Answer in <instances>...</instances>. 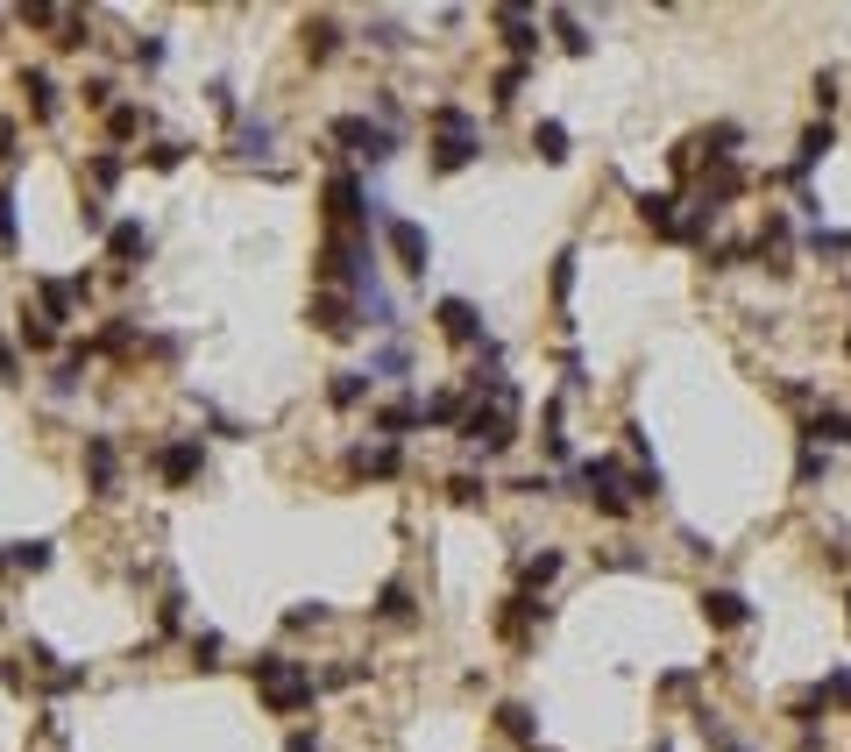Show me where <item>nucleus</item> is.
I'll list each match as a JSON object with an SVG mask.
<instances>
[{
	"label": "nucleus",
	"instance_id": "nucleus-13",
	"mask_svg": "<svg viewBox=\"0 0 851 752\" xmlns=\"http://www.w3.org/2000/svg\"><path fill=\"white\" fill-rule=\"evenodd\" d=\"M86 476H93V497H114V483H121V455H114L107 433L86 440Z\"/></svg>",
	"mask_w": 851,
	"mask_h": 752
},
{
	"label": "nucleus",
	"instance_id": "nucleus-38",
	"mask_svg": "<svg viewBox=\"0 0 851 752\" xmlns=\"http://www.w3.org/2000/svg\"><path fill=\"white\" fill-rule=\"evenodd\" d=\"M809 256H851V235H837V228H816V235H809Z\"/></svg>",
	"mask_w": 851,
	"mask_h": 752
},
{
	"label": "nucleus",
	"instance_id": "nucleus-51",
	"mask_svg": "<svg viewBox=\"0 0 851 752\" xmlns=\"http://www.w3.org/2000/svg\"><path fill=\"white\" fill-rule=\"evenodd\" d=\"M8 242H15V192L0 185V249H8Z\"/></svg>",
	"mask_w": 851,
	"mask_h": 752
},
{
	"label": "nucleus",
	"instance_id": "nucleus-14",
	"mask_svg": "<svg viewBox=\"0 0 851 752\" xmlns=\"http://www.w3.org/2000/svg\"><path fill=\"white\" fill-rule=\"evenodd\" d=\"M298 50H305V64H327V57L341 50V22H334V15H305Z\"/></svg>",
	"mask_w": 851,
	"mask_h": 752
},
{
	"label": "nucleus",
	"instance_id": "nucleus-25",
	"mask_svg": "<svg viewBox=\"0 0 851 752\" xmlns=\"http://www.w3.org/2000/svg\"><path fill=\"white\" fill-rule=\"evenodd\" d=\"M830 142H837V128H830V121H816V128L802 135V149H795V178H809V171L830 157Z\"/></svg>",
	"mask_w": 851,
	"mask_h": 752
},
{
	"label": "nucleus",
	"instance_id": "nucleus-56",
	"mask_svg": "<svg viewBox=\"0 0 851 752\" xmlns=\"http://www.w3.org/2000/svg\"><path fill=\"white\" fill-rule=\"evenodd\" d=\"M284 752H320V731H291V738H284Z\"/></svg>",
	"mask_w": 851,
	"mask_h": 752
},
{
	"label": "nucleus",
	"instance_id": "nucleus-39",
	"mask_svg": "<svg viewBox=\"0 0 851 752\" xmlns=\"http://www.w3.org/2000/svg\"><path fill=\"white\" fill-rule=\"evenodd\" d=\"M362 674H369L362 660H341V667H327V674H320V689H355Z\"/></svg>",
	"mask_w": 851,
	"mask_h": 752
},
{
	"label": "nucleus",
	"instance_id": "nucleus-27",
	"mask_svg": "<svg viewBox=\"0 0 851 752\" xmlns=\"http://www.w3.org/2000/svg\"><path fill=\"white\" fill-rule=\"evenodd\" d=\"M554 575H561V547H547V554H532V561L518 568V582H525L518 596H539V589H547Z\"/></svg>",
	"mask_w": 851,
	"mask_h": 752
},
{
	"label": "nucleus",
	"instance_id": "nucleus-22",
	"mask_svg": "<svg viewBox=\"0 0 851 752\" xmlns=\"http://www.w3.org/2000/svg\"><path fill=\"white\" fill-rule=\"evenodd\" d=\"M0 568L8 575H43L50 568V540H15L8 554H0Z\"/></svg>",
	"mask_w": 851,
	"mask_h": 752
},
{
	"label": "nucleus",
	"instance_id": "nucleus-42",
	"mask_svg": "<svg viewBox=\"0 0 851 752\" xmlns=\"http://www.w3.org/2000/svg\"><path fill=\"white\" fill-rule=\"evenodd\" d=\"M823 469H830V455H823V447H802V462H795V483L809 490V483H816Z\"/></svg>",
	"mask_w": 851,
	"mask_h": 752
},
{
	"label": "nucleus",
	"instance_id": "nucleus-26",
	"mask_svg": "<svg viewBox=\"0 0 851 752\" xmlns=\"http://www.w3.org/2000/svg\"><path fill=\"white\" fill-rule=\"evenodd\" d=\"M497 731L539 752V724H532V710H525V703H497Z\"/></svg>",
	"mask_w": 851,
	"mask_h": 752
},
{
	"label": "nucleus",
	"instance_id": "nucleus-28",
	"mask_svg": "<svg viewBox=\"0 0 851 752\" xmlns=\"http://www.w3.org/2000/svg\"><path fill=\"white\" fill-rule=\"evenodd\" d=\"M405 369H412V348H405V341H383V348L369 355V376H383V384H398Z\"/></svg>",
	"mask_w": 851,
	"mask_h": 752
},
{
	"label": "nucleus",
	"instance_id": "nucleus-8",
	"mask_svg": "<svg viewBox=\"0 0 851 752\" xmlns=\"http://www.w3.org/2000/svg\"><path fill=\"white\" fill-rule=\"evenodd\" d=\"M348 220H369V185L355 171L327 178V228H348Z\"/></svg>",
	"mask_w": 851,
	"mask_h": 752
},
{
	"label": "nucleus",
	"instance_id": "nucleus-20",
	"mask_svg": "<svg viewBox=\"0 0 851 752\" xmlns=\"http://www.w3.org/2000/svg\"><path fill=\"white\" fill-rule=\"evenodd\" d=\"M369 398V369H334V384H327V405L334 412H355Z\"/></svg>",
	"mask_w": 851,
	"mask_h": 752
},
{
	"label": "nucleus",
	"instance_id": "nucleus-36",
	"mask_svg": "<svg viewBox=\"0 0 851 752\" xmlns=\"http://www.w3.org/2000/svg\"><path fill=\"white\" fill-rule=\"evenodd\" d=\"M369 43H376V50H405L412 36H405V29H398L391 15H376V22H369Z\"/></svg>",
	"mask_w": 851,
	"mask_h": 752
},
{
	"label": "nucleus",
	"instance_id": "nucleus-29",
	"mask_svg": "<svg viewBox=\"0 0 851 752\" xmlns=\"http://www.w3.org/2000/svg\"><path fill=\"white\" fill-rule=\"evenodd\" d=\"M376 618H383V625H405V618H412V589H405V582H383V589H376Z\"/></svg>",
	"mask_w": 851,
	"mask_h": 752
},
{
	"label": "nucleus",
	"instance_id": "nucleus-57",
	"mask_svg": "<svg viewBox=\"0 0 851 752\" xmlns=\"http://www.w3.org/2000/svg\"><path fill=\"white\" fill-rule=\"evenodd\" d=\"M0 384H22V362H15V348H0Z\"/></svg>",
	"mask_w": 851,
	"mask_h": 752
},
{
	"label": "nucleus",
	"instance_id": "nucleus-37",
	"mask_svg": "<svg viewBox=\"0 0 851 752\" xmlns=\"http://www.w3.org/2000/svg\"><path fill=\"white\" fill-rule=\"evenodd\" d=\"M192 157V142H157V149H149V171H178Z\"/></svg>",
	"mask_w": 851,
	"mask_h": 752
},
{
	"label": "nucleus",
	"instance_id": "nucleus-52",
	"mask_svg": "<svg viewBox=\"0 0 851 752\" xmlns=\"http://www.w3.org/2000/svg\"><path fill=\"white\" fill-rule=\"evenodd\" d=\"M79 220H86V235H107V199H86Z\"/></svg>",
	"mask_w": 851,
	"mask_h": 752
},
{
	"label": "nucleus",
	"instance_id": "nucleus-44",
	"mask_svg": "<svg viewBox=\"0 0 851 752\" xmlns=\"http://www.w3.org/2000/svg\"><path fill=\"white\" fill-rule=\"evenodd\" d=\"M86 178H93L100 192H107V185H121V157H114V149H107V157H93V164H86Z\"/></svg>",
	"mask_w": 851,
	"mask_h": 752
},
{
	"label": "nucleus",
	"instance_id": "nucleus-2",
	"mask_svg": "<svg viewBox=\"0 0 851 752\" xmlns=\"http://www.w3.org/2000/svg\"><path fill=\"white\" fill-rule=\"evenodd\" d=\"M426 128H433V164H426L433 178H454V171H469L483 157V121L469 107H433Z\"/></svg>",
	"mask_w": 851,
	"mask_h": 752
},
{
	"label": "nucleus",
	"instance_id": "nucleus-18",
	"mask_svg": "<svg viewBox=\"0 0 851 752\" xmlns=\"http://www.w3.org/2000/svg\"><path fill=\"white\" fill-rule=\"evenodd\" d=\"M398 469H405L398 440H369V447H355V476H376V483H391Z\"/></svg>",
	"mask_w": 851,
	"mask_h": 752
},
{
	"label": "nucleus",
	"instance_id": "nucleus-19",
	"mask_svg": "<svg viewBox=\"0 0 851 752\" xmlns=\"http://www.w3.org/2000/svg\"><path fill=\"white\" fill-rule=\"evenodd\" d=\"M107 256L128 270V263H142L149 256V228H142V220H121V228H107Z\"/></svg>",
	"mask_w": 851,
	"mask_h": 752
},
{
	"label": "nucleus",
	"instance_id": "nucleus-49",
	"mask_svg": "<svg viewBox=\"0 0 851 752\" xmlns=\"http://www.w3.org/2000/svg\"><path fill=\"white\" fill-rule=\"evenodd\" d=\"M107 128H114V142H128V135L142 128V114H135V107H114V114H107Z\"/></svg>",
	"mask_w": 851,
	"mask_h": 752
},
{
	"label": "nucleus",
	"instance_id": "nucleus-6",
	"mask_svg": "<svg viewBox=\"0 0 851 752\" xmlns=\"http://www.w3.org/2000/svg\"><path fill=\"white\" fill-rule=\"evenodd\" d=\"M582 490H589V504H596L603 518H625V511H632V490H625V462H617V455H603V462H582Z\"/></svg>",
	"mask_w": 851,
	"mask_h": 752
},
{
	"label": "nucleus",
	"instance_id": "nucleus-40",
	"mask_svg": "<svg viewBox=\"0 0 851 752\" xmlns=\"http://www.w3.org/2000/svg\"><path fill=\"white\" fill-rule=\"evenodd\" d=\"M447 497H454V504H483V497H490V483H483V476H454V483H447Z\"/></svg>",
	"mask_w": 851,
	"mask_h": 752
},
{
	"label": "nucleus",
	"instance_id": "nucleus-59",
	"mask_svg": "<svg viewBox=\"0 0 851 752\" xmlns=\"http://www.w3.org/2000/svg\"><path fill=\"white\" fill-rule=\"evenodd\" d=\"M731 752H752V745H731Z\"/></svg>",
	"mask_w": 851,
	"mask_h": 752
},
{
	"label": "nucleus",
	"instance_id": "nucleus-53",
	"mask_svg": "<svg viewBox=\"0 0 851 752\" xmlns=\"http://www.w3.org/2000/svg\"><path fill=\"white\" fill-rule=\"evenodd\" d=\"M816 107H823V114L837 107V71H816Z\"/></svg>",
	"mask_w": 851,
	"mask_h": 752
},
{
	"label": "nucleus",
	"instance_id": "nucleus-1",
	"mask_svg": "<svg viewBox=\"0 0 851 752\" xmlns=\"http://www.w3.org/2000/svg\"><path fill=\"white\" fill-rule=\"evenodd\" d=\"M249 682H256V696H263L277 717H298V710H313V696H320L313 667H298L291 653H256V660H249Z\"/></svg>",
	"mask_w": 851,
	"mask_h": 752
},
{
	"label": "nucleus",
	"instance_id": "nucleus-3",
	"mask_svg": "<svg viewBox=\"0 0 851 752\" xmlns=\"http://www.w3.org/2000/svg\"><path fill=\"white\" fill-rule=\"evenodd\" d=\"M320 284L327 291H369L376 284V249H369V235H348V228H327V242H320Z\"/></svg>",
	"mask_w": 851,
	"mask_h": 752
},
{
	"label": "nucleus",
	"instance_id": "nucleus-12",
	"mask_svg": "<svg viewBox=\"0 0 851 752\" xmlns=\"http://www.w3.org/2000/svg\"><path fill=\"white\" fill-rule=\"evenodd\" d=\"M313 327H320V334H334V341H348V334L362 327V320H355V298L320 291V298H313Z\"/></svg>",
	"mask_w": 851,
	"mask_h": 752
},
{
	"label": "nucleus",
	"instance_id": "nucleus-60",
	"mask_svg": "<svg viewBox=\"0 0 851 752\" xmlns=\"http://www.w3.org/2000/svg\"><path fill=\"white\" fill-rule=\"evenodd\" d=\"M844 355H851V334H844Z\"/></svg>",
	"mask_w": 851,
	"mask_h": 752
},
{
	"label": "nucleus",
	"instance_id": "nucleus-24",
	"mask_svg": "<svg viewBox=\"0 0 851 752\" xmlns=\"http://www.w3.org/2000/svg\"><path fill=\"white\" fill-rule=\"evenodd\" d=\"M270 142H277V128H270L263 114L235 121V157H270Z\"/></svg>",
	"mask_w": 851,
	"mask_h": 752
},
{
	"label": "nucleus",
	"instance_id": "nucleus-41",
	"mask_svg": "<svg viewBox=\"0 0 851 752\" xmlns=\"http://www.w3.org/2000/svg\"><path fill=\"white\" fill-rule=\"evenodd\" d=\"M313 625H327V604H298V611H284V632H313Z\"/></svg>",
	"mask_w": 851,
	"mask_h": 752
},
{
	"label": "nucleus",
	"instance_id": "nucleus-21",
	"mask_svg": "<svg viewBox=\"0 0 851 752\" xmlns=\"http://www.w3.org/2000/svg\"><path fill=\"white\" fill-rule=\"evenodd\" d=\"M22 93H29V114H36V121H50V114H57V79H50L43 64H29V71H22Z\"/></svg>",
	"mask_w": 851,
	"mask_h": 752
},
{
	"label": "nucleus",
	"instance_id": "nucleus-47",
	"mask_svg": "<svg viewBox=\"0 0 851 752\" xmlns=\"http://www.w3.org/2000/svg\"><path fill=\"white\" fill-rule=\"evenodd\" d=\"M220 653H227L220 632H199V639H192V660H199V667H220Z\"/></svg>",
	"mask_w": 851,
	"mask_h": 752
},
{
	"label": "nucleus",
	"instance_id": "nucleus-17",
	"mask_svg": "<svg viewBox=\"0 0 851 752\" xmlns=\"http://www.w3.org/2000/svg\"><path fill=\"white\" fill-rule=\"evenodd\" d=\"M802 440H809V447H823V455H830V447H844V440H851V412H844V405H823V412H816V419L802 426Z\"/></svg>",
	"mask_w": 851,
	"mask_h": 752
},
{
	"label": "nucleus",
	"instance_id": "nucleus-31",
	"mask_svg": "<svg viewBox=\"0 0 851 752\" xmlns=\"http://www.w3.org/2000/svg\"><path fill=\"white\" fill-rule=\"evenodd\" d=\"M461 412H469V398H461V391H433V398H426V426H461Z\"/></svg>",
	"mask_w": 851,
	"mask_h": 752
},
{
	"label": "nucleus",
	"instance_id": "nucleus-23",
	"mask_svg": "<svg viewBox=\"0 0 851 752\" xmlns=\"http://www.w3.org/2000/svg\"><path fill=\"white\" fill-rule=\"evenodd\" d=\"M497 29H504V43H511L518 57H532V50H539V22H532V15H518V8H497Z\"/></svg>",
	"mask_w": 851,
	"mask_h": 752
},
{
	"label": "nucleus",
	"instance_id": "nucleus-9",
	"mask_svg": "<svg viewBox=\"0 0 851 752\" xmlns=\"http://www.w3.org/2000/svg\"><path fill=\"white\" fill-rule=\"evenodd\" d=\"M199 469H206V455H199V440H171V447H157V476H164L171 490H185V483H199Z\"/></svg>",
	"mask_w": 851,
	"mask_h": 752
},
{
	"label": "nucleus",
	"instance_id": "nucleus-54",
	"mask_svg": "<svg viewBox=\"0 0 851 752\" xmlns=\"http://www.w3.org/2000/svg\"><path fill=\"white\" fill-rule=\"evenodd\" d=\"M79 93H86V107H107V100H114V79H86Z\"/></svg>",
	"mask_w": 851,
	"mask_h": 752
},
{
	"label": "nucleus",
	"instance_id": "nucleus-35",
	"mask_svg": "<svg viewBox=\"0 0 851 752\" xmlns=\"http://www.w3.org/2000/svg\"><path fill=\"white\" fill-rule=\"evenodd\" d=\"M79 376H86V355H64V362H57V376H50V391H57V398H71V391H79Z\"/></svg>",
	"mask_w": 851,
	"mask_h": 752
},
{
	"label": "nucleus",
	"instance_id": "nucleus-43",
	"mask_svg": "<svg viewBox=\"0 0 851 752\" xmlns=\"http://www.w3.org/2000/svg\"><path fill=\"white\" fill-rule=\"evenodd\" d=\"M568 291H575V249H561L554 263V306H568Z\"/></svg>",
	"mask_w": 851,
	"mask_h": 752
},
{
	"label": "nucleus",
	"instance_id": "nucleus-33",
	"mask_svg": "<svg viewBox=\"0 0 851 752\" xmlns=\"http://www.w3.org/2000/svg\"><path fill=\"white\" fill-rule=\"evenodd\" d=\"M816 696H823V710L837 703V710H851V667H830L823 682H816Z\"/></svg>",
	"mask_w": 851,
	"mask_h": 752
},
{
	"label": "nucleus",
	"instance_id": "nucleus-48",
	"mask_svg": "<svg viewBox=\"0 0 851 752\" xmlns=\"http://www.w3.org/2000/svg\"><path fill=\"white\" fill-rule=\"evenodd\" d=\"M57 43H64V50H79V43H93V29H86L79 15H64V22H57Z\"/></svg>",
	"mask_w": 851,
	"mask_h": 752
},
{
	"label": "nucleus",
	"instance_id": "nucleus-58",
	"mask_svg": "<svg viewBox=\"0 0 851 752\" xmlns=\"http://www.w3.org/2000/svg\"><path fill=\"white\" fill-rule=\"evenodd\" d=\"M653 752H674V745H653Z\"/></svg>",
	"mask_w": 851,
	"mask_h": 752
},
{
	"label": "nucleus",
	"instance_id": "nucleus-45",
	"mask_svg": "<svg viewBox=\"0 0 851 752\" xmlns=\"http://www.w3.org/2000/svg\"><path fill=\"white\" fill-rule=\"evenodd\" d=\"M554 29H561V43H568V50H575V57H582V50H589V36H582V22H575V15H568V8H554Z\"/></svg>",
	"mask_w": 851,
	"mask_h": 752
},
{
	"label": "nucleus",
	"instance_id": "nucleus-34",
	"mask_svg": "<svg viewBox=\"0 0 851 752\" xmlns=\"http://www.w3.org/2000/svg\"><path fill=\"white\" fill-rule=\"evenodd\" d=\"M518 93H525V64H504V71H497V86H490V100H497V107H511Z\"/></svg>",
	"mask_w": 851,
	"mask_h": 752
},
{
	"label": "nucleus",
	"instance_id": "nucleus-4",
	"mask_svg": "<svg viewBox=\"0 0 851 752\" xmlns=\"http://www.w3.org/2000/svg\"><path fill=\"white\" fill-rule=\"evenodd\" d=\"M454 433H461V447H469V455L497 462V455H511V440H518V412H511V405H469Z\"/></svg>",
	"mask_w": 851,
	"mask_h": 752
},
{
	"label": "nucleus",
	"instance_id": "nucleus-30",
	"mask_svg": "<svg viewBox=\"0 0 851 752\" xmlns=\"http://www.w3.org/2000/svg\"><path fill=\"white\" fill-rule=\"evenodd\" d=\"M532 149H539L547 164H568V128H561V121H539V128H532Z\"/></svg>",
	"mask_w": 851,
	"mask_h": 752
},
{
	"label": "nucleus",
	"instance_id": "nucleus-50",
	"mask_svg": "<svg viewBox=\"0 0 851 752\" xmlns=\"http://www.w3.org/2000/svg\"><path fill=\"white\" fill-rule=\"evenodd\" d=\"M135 64L157 71V64H164V36H142V43H135Z\"/></svg>",
	"mask_w": 851,
	"mask_h": 752
},
{
	"label": "nucleus",
	"instance_id": "nucleus-11",
	"mask_svg": "<svg viewBox=\"0 0 851 752\" xmlns=\"http://www.w3.org/2000/svg\"><path fill=\"white\" fill-rule=\"evenodd\" d=\"M412 426H426V405H412V398H391V405L369 412V433H376V440H405Z\"/></svg>",
	"mask_w": 851,
	"mask_h": 752
},
{
	"label": "nucleus",
	"instance_id": "nucleus-10",
	"mask_svg": "<svg viewBox=\"0 0 851 752\" xmlns=\"http://www.w3.org/2000/svg\"><path fill=\"white\" fill-rule=\"evenodd\" d=\"M433 327H440L447 341H461V348L483 341V313L469 306V298H440V306H433Z\"/></svg>",
	"mask_w": 851,
	"mask_h": 752
},
{
	"label": "nucleus",
	"instance_id": "nucleus-15",
	"mask_svg": "<svg viewBox=\"0 0 851 752\" xmlns=\"http://www.w3.org/2000/svg\"><path fill=\"white\" fill-rule=\"evenodd\" d=\"M703 618L717 632H738V625H752V604H745L738 589H703Z\"/></svg>",
	"mask_w": 851,
	"mask_h": 752
},
{
	"label": "nucleus",
	"instance_id": "nucleus-46",
	"mask_svg": "<svg viewBox=\"0 0 851 752\" xmlns=\"http://www.w3.org/2000/svg\"><path fill=\"white\" fill-rule=\"evenodd\" d=\"M596 561H603V568H625V575H639V568H646V554H639V547H610V554H596Z\"/></svg>",
	"mask_w": 851,
	"mask_h": 752
},
{
	"label": "nucleus",
	"instance_id": "nucleus-32",
	"mask_svg": "<svg viewBox=\"0 0 851 752\" xmlns=\"http://www.w3.org/2000/svg\"><path fill=\"white\" fill-rule=\"evenodd\" d=\"M15 334H22V348H36V355H50V348H57V327H50L43 313H22V327H15Z\"/></svg>",
	"mask_w": 851,
	"mask_h": 752
},
{
	"label": "nucleus",
	"instance_id": "nucleus-55",
	"mask_svg": "<svg viewBox=\"0 0 851 752\" xmlns=\"http://www.w3.org/2000/svg\"><path fill=\"white\" fill-rule=\"evenodd\" d=\"M206 100H213L220 114H235V86H227V79H213V86H206Z\"/></svg>",
	"mask_w": 851,
	"mask_h": 752
},
{
	"label": "nucleus",
	"instance_id": "nucleus-5",
	"mask_svg": "<svg viewBox=\"0 0 851 752\" xmlns=\"http://www.w3.org/2000/svg\"><path fill=\"white\" fill-rule=\"evenodd\" d=\"M348 157H362V164H391L398 157V128H383V121H369V114H334V128H327Z\"/></svg>",
	"mask_w": 851,
	"mask_h": 752
},
{
	"label": "nucleus",
	"instance_id": "nucleus-16",
	"mask_svg": "<svg viewBox=\"0 0 851 752\" xmlns=\"http://www.w3.org/2000/svg\"><path fill=\"white\" fill-rule=\"evenodd\" d=\"M674 206H681L674 192H639V220H646L660 242H681V213H674Z\"/></svg>",
	"mask_w": 851,
	"mask_h": 752
},
{
	"label": "nucleus",
	"instance_id": "nucleus-7",
	"mask_svg": "<svg viewBox=\"0 0 851 752\" xmlns=\"http://www.w3.org/2000/svg\"><path fill=\"white\" fill-rule=\"evenodd\" d=\"M383 242H391V256H398L405 277H426L433 270V235L419 228V220H383Z\"/></svg>",
	"mask_w": 851,
	"mask_h": 752
}]
</instances>
